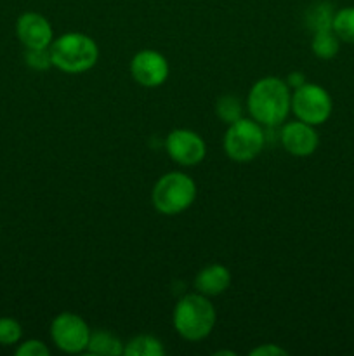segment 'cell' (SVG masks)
<instances>
[{"label":"cell","mask_w":354,"mask_h":356,"mask_svg":"<svg viewBox=\"0 0 354 356\" xmlns=\"http://www.w3.org/2000/svg\"><path fill=\"white\" fill-rule=\"evenodd\" d=\"M250 118L262 127H276L285 124L292 111V89L283 79L264 76L257 80L246 97Z\"/></svg>","instance_id":"1"},{"label":"cell","mask_w":354,"mask_h":356,"mask_svg":"<svg viewBox=\"0 0 354 356\" xmlns=\"http://www.w3.org/2000/svg\"><path fill=\"white\" fill-rule=\"evenodd\" d=\"M176 332L189 343L207 339L217 323V312L207 296L200 292L186 294L177 301L172 313Z\"/></svg>","instance_id":"2"},{"label":"cell","mask_w":354,"mask_h":356,"mask_svg":"<svg viewBox=\"0 0 354 356\" xmlns=\"http://www.w3.org/2000/svg\"><path fill=\"white\" fill-rule=\"evenodd\" d=\"M49 51L52 66L69 75L89 72L99 61V47L94 38L80 31H69L56 37Z\"/></svg>","instance_id":"3"},{"label":"cell","mask_w":354,"mask_h":356,"mask_svg":"<svg viewBox=\"0 0 354 356\" xmlns=\"http://www.w3.org/2000/svg\"><path fill=\"white\" fill-rule=\"evenodd\" d=\"M196 200V183L187 174L174 170L156 181L151 191V202L163 216H177Z\"/></svg>","instance_id":"4"},{"label":"cell","mask_w":354,"mask_h":356,"mask_svg":"<svg viewBox=\"0 0 354 356\" xmlns=\"http://www.w3.org/2000/svg\"><path fill=\"white\" fill-rule=\"evenodd\" d=\"M266 145V134L253 118H239L228 125L224 134V152L233 162L248 163L260 155Z\"/></svg>","instance_id":"5"},{"label":"cell","mask_w":354,"mask_h":356,"mask_svg":"<svg viewBox=\"0 0 354 356\" xmlns=\"http://www.w3.org/2000/svg\"><path fill=\"white\" fill-rule=\"evenodd\" d=\"M333 111V101L328 90L318 83H302L292 92V113L297 120L314 127L323 125Z\"/></svg>","instance_id":"6"},{"label":"cell","mask_w":354,"mask_h":356,"mask_svg":"<svg viewBox=\"0 0 354 356\" xmlns=\"http://www.w3.org/2000/svg\"><path fill=\"white\" fill-rule=\"evenodd\" d=\"M90 334L92 330L87 325L85 320L71 312L59 313L51 323V339L62 353H85Z\"/></svg>","instance_id":"7"},{"label":"cell","mask_w":354,"mask_h":356,"mask_svg":"<svg viewBox=\"0 0 354 356\" xmlns=\"http://www.w3.org/2000/svg\"><path fill=\"white\" fill-rule=\"evenodd\" d=\"M165 149L170 159L183 167H194L207 156L203 138L191 129H174L165 139Z\"/></svg>","instance_id":"8"},{"label":"cell","mask_w":354,"mask_h":356,"mask_svg":"<svg viewBox=\"0 0 354 356\" xmlns=\"http://www.w3.org/2000/svg\"><path fill=\"white\" fill-rule=\"evenodd\" d=\"M170 66L163 54L153 49H142L130 59V75L139 86L155 89L169 79Z\"/></svg>","instance_id":"9"},{"label":"cell","mask_w":354,"mask_h":356,"mask_svg":"<svg viewBox=\"0 0 354 356\" xmlns=\"http://www.w3.org/2000/svg\"><path fill=\"white\" fill-rule=\"evenodd\" d=\"M281 146L285 152L294 156H311L319 146V136L314 125L305 124L302 120L288 122L281 129Z\"/></svg>","instance_id":"10"},{"label":"cell","mask_w":354,"mask_h":356,"mask_svg":"<svg viewBox=\"0 0 354 356\" xmlns=\"http://www.w3.org/2000/svg\"><path fill=\"white\" fill-rule=\"evenodd\" d=\"M17 40L24 49L51 47L54 40V30L45 16L38 13H24L16 21Z\"/></svg>","instance_id":"11"},{"label":"cell","mask_w":354,"mask_h":356,"mask_svg":"<svg viewBox=\"0 0 354 356\" xmlns=\"http://www.w3.org/2000/svg\"><path fill=\"white\" fill-rule=\"evenodd\" d=\"M231 271L224 264H208L203 270L198 271L194 278V289L207 298L221 296L231 287Z\"/></svg>","instance_id":"12"},{"label":"cell","mask_w":354,"mask_h":356,"mask_svg":"<svg viewBox=\"0 0 354 356\" xmlns=\"http://www.w3.org/2000/svg\"><path fill=\"white\" fill-rule=\"evenodd\" d=\"M124 344L118 336L108 330H94L90 334L89 344H87L85 353L96 356H118L124 355Z\"/></svg>","instance_id":"13"},{"label":"cell","mask_w":354,"mask_h":356,"mask_svg":"<svg viewBox=\"0 0 354 356\" xmlns=\"http://www.w3.org/2000/svg\"><path fill=\"white\" fill-rule=\"evenodd\" d=\"M311 51L319 59H333L340 51V38L332 28L318 30L312 33Z\"/></svg>","instance_id":"14"},{"label":"cell","mask_w":354,"mask_h":356,"mask_svg":"<svg viewBox=\"0 0 354 356\" xmlns=\"http://www.w3.org/2000/svg\"><path fill=\"white\" fill-rule=\"evenodd\" d=\"M125 356H163L165 355V346L162 341L149 334H141L135 336L125 344Z\"/></svg>","instance_id":"15"},{"label":"cell","mask_w":354,"mask_h":356,"mask_svg":"<svg viewBox=\"0 0 354 356\" xmlns=\"http://www.w3.org/2000/svg\"><path fill=\"white\" fill-rule=\"evenodd\" d=\"M332 30L335 31L340 42L346 44H354V7H342L335 10L333 16Z\"/></svg>","instance_id":"16"},{"label":"cell","mask_w":354,"mask_h":356,"mask_svg":"<svg viewBox=\"0 0 354 356\" xmlns=\"http://www.w3.org/2000/svg\"><path fill=\"white\" fill-rule=\"evenodd\" d=\"M333 16H335V10H333V6L328 2H318L307 10V16H305V21H307V26L311 28L312 33L318 30H326V28H332Z\"/></svg>","instance_id":"17"},{"label":"cell","mask_w":354,"mask_h":356,"mask_svg":"<svg viewBox=\"0 0 354 356\" xmlns=\"http://www.w3.org/2000/svg\"><path fill=\"white\" fill-rule=\"evenodd\" d=\"M215 115L221 118L224 124H233V122L243 118V103L236 96H222L215 103Z\"/></svg>","instance_id":"18"},{"label":"cell","mask_w":354,"mask_h":356,"mask_svg":"<svg viewBox=\"0 0 354 356\" xmlns=\"http://www.w3.org/2000/svg\"><path fill=\"white\" fill-rule=\"evenodd\" d=\"M23 339V327L17 320L3 316L0 318V346H16Z\"/></svg>","instance_id":"19"},{"label":"cell","mask_w":354,"mask_h":356,"mask_svg":"<svg viewBox=\"0 0 354 356\" xmlns=\"http://www.w3.org/2000/svg\"><path fill=\"white\" fill-rule=\"evenodd\" d=\"M24 63H26L28 68L35 70V72H45L52 66L51 51H49V47L26 49L24 51Z\"/></svg>","instance_id":"20"},{"label":"cell","mask_w":354,"mask_h":356,"mask_svg":"<svg viewBox=\"0 0 354 356\" xmlns=\"http://www.w3.org/2000/svg\"><path fill=\"white\" fill-rule=\"evenodd\" d=\"M51 351L45 346V343L38 339H28L24 343H19L16 348V356H49Z\"/></svg>","instance_id":"21"},{"label":"cell","mask_w":354,"mask_h":356,"mask_svg":"<svg viewBox=\"0 0 354 356\" xmlns=\"http://www.w3.org/2000/svg\"><path fill=\"white\" fill-rule=\"evenodd\" d=\"M250 355L252 356H287V351H285L283 348L276 346V344L266 343V344H262V346H259V348H255V350L250 351Z\"/></svg>","instance_id":"22"},{"label":"cell","mask_w":354,"mask_h":356,"mask_svg":"<svg viewBox=\"0 0 354 356\" xmlns=\"http://www.w3.org/2000/svg\"><path fill=\"white\" fill-rule=\"evenodd\" d=\"M285 82H287L288 87L294 90V89H297V87H301L302 83H305V76L302 72H292L290 75L287 76V80H285Z\"/></svg>","instance_id":"23"},{"label":"cell","mask_w":354,"mask_h":356,"mask_svg":"<svg viewBox=\"0 0 354 356\" xmlns=\"http://www.w3.org/2000/svg\"><path fill=\"white\" fill-rule=\"evenodd\" d=\"M215 356H219V355H228V356H235L236 353L235 351H217V353H214Z\"/></svg>","instance_id":"24"}]
</instances>
